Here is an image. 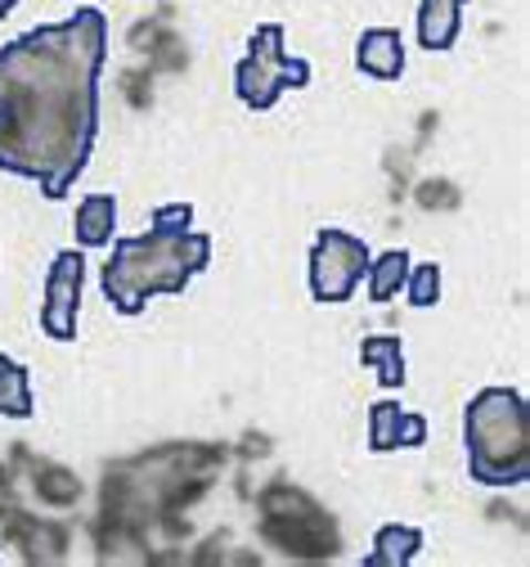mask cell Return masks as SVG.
I'll use <instances>...</instances> for the list:
<instances>
[{"instance_id":"13","label":"cell","mask_w":530,"mask_h":567,"mask_svg":"<svg viewBox=\"0 0 530 567\" xmlns=\"http://www.w3.org/2000/svg\"><path fill=\"white\" fill-rule=\"evenodd\" d=\"M409 266H414V257L405 248H392L383 257H373L368 275H364L368 279V298L373 302H396L401 289H405V279H409Z\"/></svg>"},{"instance_id":"12","label":"cell","mask_w":530,"mask_h":567,"mask_svg":"<svg viewBox=\"0 0 530 567\" xmlns=\"http://www.w3.org/2000/svg\"><path fill=\"white\" fill-rule=\"evenodd\" d=\"M360 361L368 370H377V383H383L387 392L405 388V342L396 333H373L360 342Z\"/></svg>"},{"instance_id":"8","label":"cell","mask_w":530,"mask_h":567,"mask_svg":"<svg viewBox=\"0 0 530 567\" xmlns=\"http://www.w3.org/2000/svg\"><path fill=\"white\" fill-rule=\"evenodd\" d=\"M355 68L373 82H401L405 73V37L396 28H364L355 41Z\"/></svg>"},{"instance_id":"2","label":"cell","mask_w":530,"mask_h":567,"mask_svg":"<svg viewBox=\"0 0 530 567\" xmlns=\"http://www.w3.org/2000/svg\"><path fill=\"white\" fill-rule=\"evenodd\" d=\"M189 226L194 203H163L144 235L113 239L100 284L117 316H139L148 298H180L189 279L211 266V235Z\"/></svg>"},{"instance_id":"1","label":"cell","mask_w":530,"mask_h":567,"mask_svg":"<svg viewBox=\"0 0 530 567\" xmlns=\"http://www.w3.org/2000/svg\"><path fill=\"white\" fill-rule=\"evenodd\" d=\"M108 19L82 6L0 50V172L41 185L63 203L82 181L100 135V78Z\"/></svg>"},{"instance_id":"14","label":"cell","mask_w":530,"mask_h":567,"mask_svg":"<svg viewBox=\"0 0 530 567\" xmlns=\"http://www.w3.org/2000/svg\"><path fill=\"white\" fill-rule=\"evenodd\" d=\"M0 414H6V419H32L37 414L28 365L10 361L6 351H0Z\"/></svg>"},{"instance_id":"10","label":"cell","mask_w":530,"mask_h":567,"mask_svg":"<svg viewBox=\"0 0 530 567\" xmlns=\"http://www.w3.org/2000/svg\"><path fill=\"white\" fill-rule=\"evenodd\" d=\"M72 235H77V248H108L117 235V198L113 194H86L77 203Z\"/></svg>"},{"instance_id":"4","label":"cell","mask_w":530,"mask_h":567,"mask_svg":"<svg viewBox=\"0 0 530 567\" xmlns=\"http://www.w3.org/2000/svg\"><path fill=\"white\" fill-rule=\"evenodd\" d=\"M283 23H261L248 41V54L235 63V91L243 100V109L252 113H270L279 104L283 91H306L315 68L311 59H297L288 45Z\"/></svg>"},{"instance_id":"5","label":"cell","mask_w":530,"mask_h":567,"mask_svg":"<svg viewBox=\"0 0 530 567\" xmlns=\"http://www.w3.org/2000/svg\"><path fill=\"white\" fill-rule=\"evenodd\" d=\"M368 244L360 235H346V230H320L315 244H311V298L315 302H351L360 279L368 275Z\"/></svg>"},{"instance_id":"7","label":"cell","mask_w":530,"mask_h":567,"mask_svg":"<svg viewBox=\"0 0 530 567\" xmlns=\"http://www.w3.org/2000/svg\"><path fill=\"white\" fill-rule=\"evenodd\" d=\"M401 446H427V419L401 410L396 401H373L368 405V451L373 455H392Z\"/></svg>"},{"instance_id":"6","label":"cell","mask_w":530,"mask_h":567,"mask_svg":"<svg viewBox=\"0 0 530 567\" xmlns=\"http://www.w3.org/2000/svg\"><path fill=\"white\" fill-rule=\"evenodd\" d=\"M82 289H86V257H82V248H63L45 275V298H41V333L45 338L77 342Z\"/></svg>"},{"instance_id":"16","label":"cell","mask_w":530,"mask_h":567,"mask_svg":"<svg viewBox=\"0 0 530 567\" xmlns=\"http://www.w3.org/2000/svg\"><path fill=\"white\" fill-rule=\"evenodd\" d=\"M14 10H19V0H0V23H6Z\"/></svg>"},{"instance_id":"3","label":"cell","mask_w":530,"mask_h":567,"mask_svg":"<svg viewBox=\"0 0 530 567\" xmlns=\"http://www.w3.org/2000/svg\"><path fill=\"white\" fill-rule=\"evenodd\" d=\"M468 477L481 486H521L530 477V410L512 388H481L464 410Z\"/></svg>"},{"instance_id":"11","label":"cell","mask_w":530,"mask_h":567,"mask_svg":"<svg viewBox=\"0 0 530 567\" xmlns=\"http://www.w3.org/2000/svg\"><path fill=\"white\" fill-rule=\"evenodd\" d=\"M423 549V527H409V523H392L373 536V549L364 558V567H409Z\"/></svg>"},{"instance_id":"17","label":"cell","mask_w":530,"mask_h":567,"mask_svg":"<svg viewBox=\"0 0 530 567\" xmlns=\"http://www.w3.org/2000/svg\"><path fill=\"white\" fill-rule=\"evenodd\" d=\"M72 6H91V0H72Z\"/></svg>"},{"instance_id":"9","label":"cell","mask_w":530,"mask_h":567,"mask_svg":"<svg viewBox=\"0 0 530 567\" xmlns=\"http://www.w3.org/2000/svg\"><path fill=\"white\" fill-rule=\"evenodd\" d=\"M464 6L468 0H418V45L432 54L449 50L464 28Z\"/></svg>"},{"instance_id":"15","label":"cell","mask_w":530,"mask_h":567,"mask_svg":"<svg viewBox=\"0 0 530 567\" xmlns=\"http://www.w3.org/2000/svg\"><path fill=\"white\" fill-rule=\"evenodd\" d=\"M405 302L414 311H427L440 302V266L436 261H423V266H409V279H405Z\"/></svg>"}]
</instances>
